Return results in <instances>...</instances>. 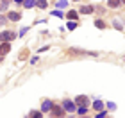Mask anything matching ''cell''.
<instances>
[{"label": "cell", "instance_id": "6da1fadb", "mask_svg": "<svg viewBox=\"0 0 125 118\" xmlns=\"http://www.w3.org/2000/svg\"><path fill=\"white\" fill-rule=\"evenodd\" d=\"M62 109L68 111V113H73V111H75V102H72V100H64V102H62Z\"/></svg>", "mask_w": 125, "mask_h": 118}, {"label": "cell", "instance_id": "7a4b0ae2", "mask_svg": "<svg viewBox=\"0 0 125 118\" xmlns=\"http://www.w3.org/2000/svg\"><path fill=\"white\" fill-rule=\"evenodd\" d=\"M13 38H14V34H13V32H9V31L0 32V41H11Z\"/></svg>", "mask_w": 125, "mask_h": 118}, {"label": "cell", "instance_id": "3957f363", "mask_svg": "<svg viewBox=\"0 0 125 118\" xmlns=\"http://www.w3.org/2000/svg\"><path fill=\"white\" fill-rule=\"evenodd\" d=\"M7 18H9L11 21H18V20L21 18V14H20V13H16V11H9V14H7Z\"/></svg>", "mask_w": 125, "mask_h": 118}, {"label": "cell", "instance_id": "277c9868", "mask_svg": "<svg viewBox=\"0 0 125 118\" xmlns=\"http://www.w3.org/2000/svg\"><path fill=\"white\" fill-rule=\"evenodd\" d=\"M50 111H52V116H62V115H64V109L55 107V106H52V107H50Z\"/></svg>", "mask_w": 125, "mask_h": 118}, {"label": "cell", "instance_id": "5b68a950", "mask_svg": "<svg viewBox=\"0 0 125 118\" xmlns=\"http://www.w3.org/2000/svg\"><path fill=\"white\" fill-rule=\"evenodd\" d=\"M77 13H82V14H91V13H93V7H91V5H82V7L79 9Z\"/></svg>", "mask_w": 125, "mask_h": 118}, {"label": "cell", "instance_id": "8992f818", "mask_svg": "<svg viewBox=\"0 0 125 118\" xmlns=\"http://www.w3.org/2000/svg\"><path fill=\"white\" fill-rule=\"evenodd\" d=\"M9 50H11V45H9L7 41H4V45L0 47V54H7Z\"/></svg>", "mask_w": 125, "mask_h": 118}, {"label": "cell", "instance_id": "52a82bcc", "mask_svg": "<svg viewBox=\"0 0 125 118\" xmlns=\"http://www.w3.org/2000/svg\"><path fill=\"white\" fill-rule=\"evenodd\" d=\"M52 106H54V104L50 102V100H45V102L41 104V109H43V111H50V107H52Z\"/></svg>", "mask_w": 125, "mask_h": 118}, {"label": "cell", "instance_id": "ba28073f", "mask_svg": "<svg viewBox=\"0 0 125 118\" xmlns=\"http://www.w3.org/2000/svg\"><path fill=\"white\" fill-rule=\"evenodd\" d=\"M34 5H38L39 9H45L47 7V0H34Z\"/></svg>", "mask_w": 125, "mask_h": 118}, {"label": "cell", "instance_id": "9c48e42d", "mask_svg": "<svg viewBox=\"0 0 125 118\" xmlns=\"http://www.w3.org/2000/svg\"><path fill=\"white\" fill-rule=\"evenodd\" d=\"M75 102H77V106H86V104H88V98H86V97H77Z\"/></svg>", "mask_w": 125, "mask_h": 118}, {"label": "cell", "instance_id": "30bf717a", "mask_svg": "<svg viewBox=\"0 0 125 118\" xmlns=\"http://www.w3.org/2000/svg\"><path fill=\"white\" fill-rule=\"evenodd\" d=\"M93 107H95L96 111H102V107H104V102H102V100H95V102H93Z\"/></svg>", "mask_w": 125, "mask_h": 118}, {"label": "cell", "instance_id": "8fae6325", "mask_svg": "<svg viewBox=\"0 0 125 118\" xmlns=\"http://www.w3.org/2000/svg\"><path fill=\"white\" fill-rule=\"evenodd\" d=\"M66 16H68V18H70V20H77V11H70V13H66Z\"/></svg>", "mask_w": 125, "mask_h": 118}, {"label": "cell", "instance_id": "7c38bea8", "mask_svg": "<svg viewBox=\"0 0 125 118\" xmlns=\"http://www.w3.org/2000/svg\"><path fill=\"white\" fill-rule=\"evenodd\" d=\"M21 4H23V5H25L27 9H31V7H34V0H23V2H21Z\"/></svg>", "mask_w": 125, "mask_h": 118}, {"label": "cell", "instance_id": "4fadbf2b", "mask_svg": "<svg viewBox=\"0 0 125 118\" xmlns=\"http://www.w3.org/2000/svg\"><path fill=\"white\" fill-rule=\"evenodd\" d=\"M107 4H109V7H118V5H120V0H107Z\"/></svg>", "mask_w": 125, "mask_h": 118}, {"label": "cell", "instance_id": "5bb4252c", "mask_svg": "<svg viewBox=\"0 0 125 118\" xmlns=\"http://www.w3.org/2000/svg\"><path fill=\"white\" fill-rule=\"evenodd\" d=\"M77 113H79V115H81V116H84V115H86V113H88V111H86V106H79V109H77Z\"/></svg>", "mask_w": 125, "mask_h": 118}, {"label": "cell", "instance_id": "9a60e30c", "mask_svg": "<svg viewBox=\"0 0 125 118\" xmlns=\"http://www.w3.org/2000/svg\"><path fill=\"white\" fill-rule=\"evenodd\" d=\"M95 27H96V29H105V23L102 20H96L95 21Z\"/></svg>", "mask_w": 125, "mask_h": 118}, {"label": "cell", "instance_id": "2e32d148", "mask_svg": "<svg viewBox=\"0 0 125 118\" xmlns=\"http://www.w3.org/2000/svg\"><path fill=\"white\" fill-rule=\"evenodd\" d=\"M66 27H68V31H73L77 27V23H75V20H72V21H68L66 23Z\"/></svg>", "mask_w": 125, "mask_h": 118}, {"label": "cell", "instance_id": "e0dca14e", "mask_svg": "<svg viewBox=\"0 0 125 118\" xmlns=\"http://www.w3.org/2000/svg\"><path fill=\"white\" fill-rule=\"evenodd\" d=\"M115 27H116V29H120V31H122V29H123V23H122L120 20H115Z\"/></svg>", "mask_w": 125, "mask_h": 118}, {"label": "cell", "instance_id": "ac0fdd59", "mask_svg": "<svg viewBox=\"0 0 125 118\" xmlns=\"http://www.w3.org/2000/svg\"><path fill=\"white\" fill-rule=\"evenodd\" d=\"M52 14H54V16H57V18H62V13H61L59 9H55V11H52Z\"/></svg>", "mask_w": 125, "mask_h": 118}, {"label": "cell", "instance_id": "d6986e66", "mask_svg": "<svg viewBox=\"0 0 125 118\" xmlns=\"http://www.w3.org/2000/svg\"><path fill=\"white\" fill-rule=\"evenodd\" d=\"M57 5H59V7H66V5H68V2H66V0H59V2H57Z\"/></svg>", "mask_w": 125, "mask_h": 118}, {"label": "cell", "instance_id": "ffe728a7", "mask_svg": "<svg viewBox=\"0 0 125 118\" xmlns=\"http://www.w3.org/2000/svg\"><path fill=\"white\" fill-rule=\"evenodd\" d=\"M107 109L115 111V109H116V104H113V102H109V104H107Z\"/></svg>", "mask_w": 125, "mask_h": 118}, {"label": "cell", "instance_id": "44dd1931", "mask_svg": "<svg viewBox=\"0 0 125 118\" xmlns=\"http://www.w3.org/2000/svg\"><path fill=\"white\" fill-rule=\"evenodd\" d=\"M7 2H11V0H2V4H0V9H5V5H7Z\"/></svg>", "mask_w": 125, "mask_h": 118}, {"label": "cell", "instance_id": "7402d4cb", "mask_svg": "<svg viewBox=\"0 0 125 118\" xmlns=\"http://www.w3.org/2000/svg\"><path fill=\"white\" fill-rule=\"evenodd\" d=\"M27 31H29V29H27V27H21V31H20V34H21V36H23V34H25V32H27Z\"/></svg>", "mask_w": 125, "mask_h": 118}, {"label": "cell", "instance_id": "603a6c76", "mask_svg": "<svg viewBox=\"0 0 125 118\" xmlns=\"http://www.w3.org/2000/svg\"><path fill=\"white\" fill-rule=\"evenodd\" d=\"M31 116H32V118H34V116H41V113H36V111H32Z\"/></svg>", "mask_w": 125, "mask_h": 118}, {"label": "cell", "instance_id": "cb8c5ba5", "mask_svg": "<svg viewBox=\"0 0 125 118\" xmlns=\"http://www.w3.org/2000/svg\"><path fill=\"white\" fill-rule=\"evenodd\" d=\"M5 23V18H4V16H0V25H4Z\"/></svg>", "mask_w": 125, "mask_h": 118}, {"label": "cell", "instance_id": "d4e9b609", "mask_svg": "<svg viewBox=\"0 0 125 118\" xmlns=\"http://www.w3.org/2000/svg\"><path fill=\"white\" fill-rule=\"evenodd\" d=\"M14 2H16V4H21V2H23V0H14Z\"/></svg>", "mask_w": 125, "mask_h": 118}, {"label": "cell", "instance_id": "484cf974", "mask_svg": "<svg viewBox=\"0 0 125 118\" xmlns=\"http://www.w3.org/2000/svg\"><path fill=\"white\" fill-rule=\"evenodd\" d=\"M120 2H123V4H125V0H120Z\"/></svg>", "mask_w": 125, "mask_h": 118}, {"label": "cell", "instance_id": "4316f807", "mask_svg": "<svg viewBox=\"0 0 125 118\" xmlns=\"http://www.w3.org/2000/svg\"><path fill=\"white\" fill-rule=\"evenodd\" d=\"M75 2H79V0H75Z\"/></svg>", "mask_w": 125, "mask_h": 118}, {"label": "cell", "instance_id": "83f0119b", "mask_svg": "<svg viewBox=\"0 0 125 118\" xmlns=\"http://www.w3.org/2000/svg\"><path fill=\"white\" fill-rule=\"evenodd\" d=\"M123 59H125V57H123Z\"/></svg>", "mask_w": 125, "mask_h": 118}]
</instances>
